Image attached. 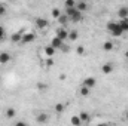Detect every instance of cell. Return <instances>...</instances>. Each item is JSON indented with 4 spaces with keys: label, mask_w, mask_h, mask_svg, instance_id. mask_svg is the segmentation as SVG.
Listing matches in <instances>:
<instances>
[{
    "label": "cell",
    "mask_w": 128,
    "mask_h": 126,
    "mask_svg": "<svg viewBox=\"0 0 128 126\" xmlns=\"http://www.w3.org/2000/svg\"><path fill=\"white\" fill-rule=\"evenodd\" d=\"M79 37V33L76 31V30H73V31H68V39L70 40H76Z\"/></svg>",
    "instance_id": "7402d4cb"
},
{
    "label": "cell",
    "mask_w": 128,
    "mask_h": 126,
    "mask_svg": "<svg viewBox=\"0 0 128 126\" xmlns=\"http://www.w3.org/2000/svg\"><path fill=\"white\" fill-rule=\"evenodd\" d=\"M10 40L12 42H21L22 40V33H15V34H12V37H10Z\"/></svg>",
    "instance_id": "e0dca14e"
},
{
    "label": "cell",
    "mask_w": 128,
    "mask_h": 126,
    "mask_svg": "<svg viewBox=\"0 0 128 126\" xmlns=\"http://www.w3.org/2000/svg\"><path fill=\"white\" fill-rule=\"evenodd\" d=\"M52 16L58 19V18L61 16V10H60V9H57V7H55V9H52Z\"/></svg>",
    "instance_id": "d4e9b609"
},
{
    "label": "cell",
    "mask_w": 128,
    "mask_h": 126,
    "mask_svg": "<svg viewBox=\"0 0 128 126\" xmlns=\"http://www.w3.org/2000/svg\"><path fill=\"white\" fill-rule=\"evenodd\" d=\"M107 30L112 33V36H122V34H124L122 28L119 27V24H118V22H113V21L107 22Z\"/></svg>",
    "instance_id": "7a4b0ae2"
},
{
    "label": "cell",
    "mask_w": 128,
    "mask_h": 126,
    "mask_svg": "<svg viewBox=\"0 0 128 126\" xmlns=\"http://www.w3.org/2000/svg\"><path fill=\"white\" fill-rule=\"evenodd\" d=\"M97 126H107V125H106V123H98Z\"/></svg>",
    "instance_id": "836d02e7"
},
{
    "label": "cell",
    "mask_w": 128,
    "mask_h": 126,
    "mask_svg": "<svg viewBox=\"0 0 128 126\" xmlns=\"http://www.w3.org/2000/svg\"><path fill=\"white\" fill-rule=\"evenodd\" d=\"M113 48H115V45H113V43H112L110 40H107V42H104V45H103V49H104L106 52H110V51H112Z\"/></svg>",
    "instance_id": "9a60e30c"
},
{
    "label": "cell",
    "mask_w": 128,
    "mask_h": 126,
    "mask_svg": "<svg viewBox=\"0 0 128 126\" xmlns=\"http://www.w3.org/2000/svg\"><path fill=\"white\" fill-rule=\"evenodd\" d=\"M15 114H16V111H15V108H12V107H9V108L6 110V116H8L9 119H12V117H15Z\"/></svg>",
    "instance_id": "d6986e66"
},
{
    "label": "cell",
    "mask_w": 128,
    "mask_h": 126,
    "mask_svg": "<svg viewBox=\"0 0 128 126\" xmlns=\"http://www.w3.org/2000/svg\"><path fill=\"white\" fill-rule=\"evenodd\" d=\"M66 79H67L66 74H60V80H66Z\"/></svg>",
    "instance_id": "d6a6232c"
},
{
    "label": "cell",
    "mask_w": 128,
    "mask_h": 126,
    "mask_svg": "<svg viewBox=\"0 0 128 126\" xmlns=\"http://www.w3.org/2000/svg\"><path fill=\"white\" fill-rule=\"evenodd\" d=\"M70 122H72V125H73V126H80V123H82V120H80V117H79V116H73Z\"/></svg>",
    "instance_id": "ac0fdd59"
},
{
    "label": "cell",
    "mask_w": 128,
    "mask_h": 126,
    "mask_svg": "<svg viewBox=\"0 0 128 126\" xmlns=\"http://www.w3.org/2000/svg\"><path fill=\"white\" fill-rule=\"evenodd\" d=\"M127 120H128V111H127Z\"/></svg>",
    "instance_id": "d590c367"
},
{
    "label": "cell",
    "mask_w": 128,
    "mask_h": 126,
    "mask_svg": "<svg viewBox=\"0 0 128 126\" xmlns=\"http://www.w3.org/2000/svg\"><path fill=\"white\" fill-rule=\"evenodd\" d=\"M15 126H28V125H27L26 122H16V125Z\"/></svg>",
    "instance_id": "1f68e13d"
},
{
    "label": "cell",
    "mask_w": 128,
    "mask_h": 126,
    "mask_svg": "<svg viewBox=\"0 0 128 126\" xmlns=\"http://www.w3.org/2000/svg\"><path fill=\"white\" fill-rule=\"evenodd\" d=\"M46 67H54V60L52 58H48L46 60Z\"/></svg>",
    "instance_id": "83f0119b"
},
{
    "label": "cell",
    "mask_w": 128,
    "mask_h": 126,
    "mask_svg": "<svg viewBox=\"0 0 128 126\" xmlns=\"http://www.w3.org/2000/svg\"><path fill=\"white\" fill-rule=\"evenodd\" d=\"M90 94H91V91H90L88 88L82 86V89H80V95H82V96H90Z\"/></svg>",
    "instance_id": "cb8c5ba5"
},
{
    "label": "cell",
    "mask_w": 128,
    "mask_h": 126,
    "mask_svg": "<svg viewBox=\"0 0 128 126\" xmlns=\"http://www.w3.org/2000/svg\"><path fill=\"white\" fill-rule=\"evenodd\" d=\"M76 9L82 13V12H85V10L88 9V4H86L85 1H76Z\"/></svg>",
    "instance_id": "30bf717a"
},
{
    "label": "cell",
    "mask_w": 128,
    "mask_h": 126,
    "mask_svg": "<svg viewBox=\"0 0 128 126\" xmlns=\"http://www.w3.org/2000/svg\"><path fill=\"white\" fill-rule=\"evenodd\" d=\"M4 27H2V25H0V40H2V39H3V37H4Z\"/></svg>",
    "instance_id": "f1b7e54d"
},
{
    "label": "cell",
    "mask_w": 128,
    "mask_h": 126,
    "mask_svg": "<svg viewBox=\"0 0 128 126\" xmlns=\"http://www.w3.org/2000/svg\"><path fill=\"white\" fill-rule=\"evenodd\" d=\"M36 119H37V122H39V123H46V122H48V119H49V116H48L46 113H40Z\"/></svg>",
    "instance_id": "7c38bea8"
},
{
    "label": "cell",
    "mask_w": 128,
    "mask_h": 126,
    "mask_svg": "<svg viewBox=\"0 0 128 126\" xmlns=\"http://www.w3.org/2000/svg\"><path fill=\"white\" fill-rule=\"evenodd\" d=\"M64 108H66V107H64L63 102H58V104H55V111H57V113H63Z\"/></svg>",
    "instance_id": "603a6c76"
},
{
    "label": "cell",
    "mask_w": 128,
    "mask_h": 126,
    "mask_svg": "<svg viewBox=\"0 0 128 126\" xmlns=\"http://www.w3.org/2000/svg\"><path fill=\"white\" fill-rule=\"evenodd\" d=\"M45 54H46V57H48V58H52V57L55 55V49L49 45V46H46V48H45Z\"/></svg>",
    "instance_id": "8fae6325"
},
{
    "label": "cell",
    "mask_w": 128,
    "mask_h": 126,
    "mask_svg": "<svg viewBox=\"0 0 128 126\" xmlns=\"http://www.w3.org/2000/svg\"><path fill=\"white\" fill-rule=\"evenodd\" d=\"M66 15L68 16V19H70L72 22H79V21L82 19V13H80L76 7H73V9H66Z\"/></svg>",
    "instance_id": "6da1fadb"
},
{
    "label": "cell",
    "mask_w": 128,
    "mask_h": 126,
    "mask_svg": "<svg viewBox=\"0 0 128 126\" xmlns=\"http://www.w3.org/2000/svg\"><path fill=\"white\" fill-rule=\"evenodd\" d=\"M76 52H78L79 55H84V54H85V46H78V48H76Z\"/></svg>",
    "instance_id": "484cf974"
},
{
    "label": "cell",
    "mask_w": 128,
    "mask_h": 126,
    "mask_svg": "<svg viewBox=\"0 0 128 126\" xmlns=\"http://www.w3.org/2000/svg\"><path fill=\"white\" fill-rule=\"evenodd\" d=\"M61 51H63V52H68V51H70V46H67V45H63V46H61Z\"/></svg>",
    "instance_id": "f546056e"
},
{
    "label": "cell",
    "mask_w": 128,
    "mask_h": 126,
    "mask_svg": "<svg viewBox=\"0 0 128 126\" xmlns=\"http://www.w3.org/2000/svg\"><path fill=\"white\" fill-rule=\"evenodd\" d=\"M10 61V54L9 52H2L0 54V64H8Z\"/></svg>",
    "instance_id": "52a82bcc"
},
{
    "label": "cell",
    "mask_w": 128,
    "mask_h": 126,
    "mask_svg": "<svg viewBox=\"0 0 128 126\" xmlns=\"http://www.w3.org/2000/svg\"><path fill=\"white\" fill-rule=\"evenodd\" d=\"M57 37L60 39V40H66V39H68V31L64 28V27H61V28H58L57 30Z\"/></svg>",
    "instance_id": "3957f363"
},
{
    "label": "cell",
    "mask_w": 128,
    "mask_h": 126,
    "mask_svg": "<svg viewBox=\"0 0 128 126\" xmlns=\"http://www.w3.org/2000/svg\"><path fill=\"white\" fill-rule=\"evenodd\" d=\"M63 45H64V42H63V40H60L57 36H55V37L52 39V42H51V46H52L55 51H57V49H61V46H63Z\"/></svg>",
    "instance_id": "5b68a950"
},
{
    "label": "cell",
    "mask_w": 128,
    "mask_h": 126,
    "mask_svg": "<svg viewBox=\"0 0 128 126\" xmlns=\"http://www.w3.org/2000/svg\"><path fill=\"white\" fill-rule=\"evenodd\" d=\"M4 12H6V7H4L3 4H0V16H2V15H4Z\"/></svg>",
    "instance_id": "4dcf8cb0"
},
{
    "label": "cell",
    "mask_w": 128,
    "mask_h": 126,
    "mask_svg": "<svg viewBox=\"0 0 128 126\" xmlns=\"http://www.w3.org/2000/svg\"><path fill=\"white\" fill-rule=\"evenodd\" d=\"M101 71H103L104 74H110V73H113V64H110V63L104 64V65L101 67Z\"/></svg>",
    "instance_id": "ba28073f"
},
{
    "label": "cell",
    "mask_w": 128,
    "mask_h": 126,
    "mask_svg": "<svg viewBox=\"0 0 128 126\" xmlns=\"http://www.w3.org/2000/svg\"><path fill=\"white\" fill-rule=\"evenodd\" d=\"M34 39H36V34H34V33H24L21 42H22V43H32Z\"/></svg>",
    "instance_id": "277c9868"
},
{
    "label": "cell",
    "mask_w": 128,
    "mask_h": 126,
    "mask_svg": "<svg viewBox=\"0 0 128 126\" xmlns=\"http://www.w3.org/2000/svg\"><path fill=\"white\" fill-rule=\"evenodd\" d=\"M68 21H70V19H68V16H67L66 13H61V16L58 18V22H60V24H61L63 27L66 25V24H67V22H68Z\"/></svg>",
    "instance_id": "2e32d148"
},
{
    "label": "cell",
    "mask_w": 128,
    "mask_h": 126,
    "mask_svg": "<svg viewBox=\"0 0 128 126\" xmlns=\"http://www.w3.org/2000/svg\"><path fill=\"white\" fill-rule=\"evenodd\" d=\"M76 7V1L74 0H67L66 1V9H73Z\"/></svg>",
    "instance_id": "ffe728a7"
},
{
    "label": "cell",
    "mask_w": 128,
    "mask_h": 126,
    "mask_svg": "<svg viewBox=\"0 0 128 126\" xmlns=\"http://www.w3.org/2000/svg\"><path fill=\"white\" fill-rule=\"evenodd\" d=\"M46 88H48V85H45V83H37V89H39V91H46Z\"/></svg>",
    "instance_id": "4316f807"
},
{
    "label": "cell",
    "mask_w": 128,
    "mask_h": 126,
    "mask_svg": "<svg viewBox=\"0 0 128 126\" xmlns=\"http://www.w3.org/2000/svg\"><path fill=\"white\" fill-rule=\"evenodd\" d=\"M48 24H49V22H48L45 18H37V19H36V25H37L39 28H46Z\"/></svg>",
    "instance_id": "9c48e42d"
},
{
    "label": "cell",
    "mask_w": 128,
    "mask_h": 126,
    "mask_svg": "<svg viewBox=\"0 0 128 126\" xmlns=\"http://www.w3.org/2000/svg\"><path fill=\"white\" fill-rule=\"evenodd\" d=\"M118 15H119V18H121V19L128 18V7H121V9H119V12H118Z\"/></svg>",
    "instance_id": "4fadbf2b"
},
{
    "label": "cell",
    "mask_w": 128,
    "mask_h": 126,
    "mask_svg": "<svg viewBox=\"0 0 128 126\" xmlns=\"http://www.w3.org/2000/svg\"><path fill=\"white\" fill-rule=\"evenodd\" d=\"M125 57H127V60H128V51H127V52H125Z\"/></svg>",
    "instance_id": "e575fe53"
},
{
    "label": "cell",
    "mask_w": 128,
    "mask_h": 126,
    "mask_svg": "<svg viewBox=\"0 0 128 126\" xmlns=\"http://www.w3.org/2000/svg\"><path fill=\"white\" fill-rule=\"evenodd\" d=\"M118 24H119V27L122 28V31H124V33L128 31V18H125V19H121Z\"/></svg>",
    "instance_id": "5bb4252c"
},
{
    "label": "cell",
    "mask_w": 128,
    "mask_h": 126,
    "mask_svg": "<svg viewBox=\"0 0 128 126\" xmlns=\"http://www.w3.org/2000/svg\"><path fill=\"white\" fill-rule=\"evenodd\" d=\"M97 83V80L94 79V77H86L85 80H84V86L85 88H88V89H91V88H94Z\"/></svg>",
    "instance_id": "8992f818"
},
{
    "label": "cell",
    "mask_w": 128,
    "mask_h": 126,
    "mask_svg": "<svg viewBox=\"0 0 128 126\" xmlns=\"http://www.w3.org/2000/svg\"><path fill=\"white\" fill-rule=\"evenodd\" d=\"M79 117H80L82 122H88V120H90V114H88L86 111H82V113L79 114Z\"/></svg>",
    "instance_id": "44dd1931"
}]
</instances>
